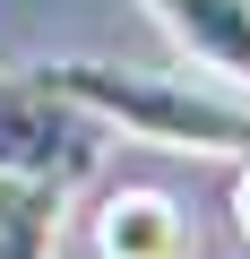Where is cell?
Masks as SVG:
<instances>
[{"instance_id": "obj_3", "label": "cell", "mask_w": 250, "mask_h": 259, "mask_svg": "<svg viewBox=\"0 0 250 259\" xmlns=\"http://www.w3.org/2000/svg\"><path fill=\"white\" fill-rule=\"evenodd\" d=\"M190 216H181V199H164V190H147V182H130V190H112L104 207H95V259H190Z\"/></svg>"}, {"instance_id": "obj_1", "label": "cell", "mask_w": 250, "mask_h": 259, "mask_svg": "<svg viewBox=\"0 0 250 259\" xmlns=\"http://www.w3.org/2000/svg\"><path fill=\"white\" fill-rule=\"evenodd\" d=\"M43 87H61L78 112L130 130L173 156H250V95L216 78H164V69H112V61H43Z\"/></svg>"}, {"instance_id": "obj_5", "label": "cell", "mask_w": 250, "mask_h": 259, "mask_svg": "<svg viewBox=\"0 0 250 259\" xmlns=\"http://www.w3.org/2000/svg\"><path fill=\"white\" fill-rule=\"evenodd\" d=\"M69 225L61 173H0V259H52Z\"/></svg>"}, {"instance_id": "obj_2", "label": "cell", "mask_w": 250, "mask_h": 259, "mask_svg": "<svg viewBox=\"0 0 250 259\" xmlns=\"http://www.w3.org/2000/svg\"><path fill=\"white\" fill-rule=\"evenodd\" d=\"M86 156H95V112H78L35 69L0 78V173H61V182H78Z\"/></svg>"}, {"instance_id": "obj_4", "label": "cell", "mask_w": 250, "mask_h": 259, "mask_svg": "<svg viewBox=\"0 0 250 259\" xmlns=\"http://www.w3.org/2000/svg\"><path fill=\"white\" fill-rule=\"evenodd\" d=\"M147 9L198 69H216L224 87H250V0H147Z\"/></svg>"}, {"instance_id": "obj_6", "label": "cell", "mask_w": 250, "mask_h": 259, "mask_svg": "<svg viewBox=\"0 0 250 259\" xmlns=\"http://www.w3.org/2000/svg\"><path fill=\"white\" fill-rule=\"evenodd\" d=\"M233 233L250 242V156H241V173H233Z\"/></svg>"}]
</instances>
